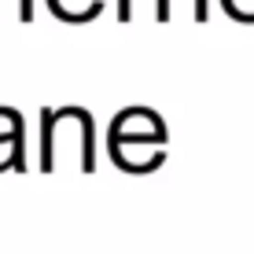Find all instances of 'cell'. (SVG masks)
I'll use <instances>...</instances> for the list:
<instances>
[{"label":"cell","instance_id":"obj_2","mask_svg":"<svg viewBox=\"0 0 254 254\" xmlns=\"http://www.w3.org/2000/svg\"><path fill=\"white\" fill-rule=\"evenodd\" d=\"M48 11L66 26H81V22H96L107 7V0H45Z\"/></svg>","mask_w":254,"mask_h":254},{"label":"cell","instance_id":"obj_3","mask_svg":"<svg viewBox=\"0 0 254 254\" xmlns=\"http://www.w3.org/2000/svg\"><path fill=\"white\" fill-rule=\"evenodd\" d=\"M22 133H26V126H22V115H15L11 118V126L0 133V170H26V144H22Z\"/></svg>","mask_w":254,"mask_h":254},{"label":"cell","instance_id":"obj_4","mask_svg":"<svg viewBox=\"0 0 254 254\" xmlns=\"http://www.w3.org/2000/svg\"><path fill=\"white\" fill-rule=\"evenodd\" d=\"M221 11L240 26H254V0H217Z\"/></svg>","mask_w":254,"mask_h":254},{"label":"cell","instance_id":"obj_1","mask_svg":"<svg viewBox=\"0 0 254 254\" xmlns=\"http://www.w3.org/2000/svg\"><path fill=\"white\" fill-rule=\"evenodd\" d=\"M166 122L159 111L151 107H140V103H129V107H122L115 118H111V129H107V151L111 159H115L118 170L126 173H151L155 166L144 159V147H151V151H166Z\"/></svg>","mask_w":254,"mask_h":254}]
</instances>
